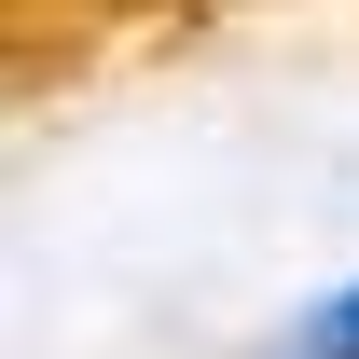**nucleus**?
Instances as JSON below:
<instances>
[{
    "label": "nucleus",
    "mask_w": 359,
    "mask_h": 359,
    "mask_svg": "<svg viewBox=\"0 0 359 359\" xmlns=\"http://www.w3.org/2000/svg\"><path fill=\"white\" fill-rule=\"evenodd\" d=\"M263 359H359V276H346V290H318V304L290 318Z\"/></svg>",
    "instance_id": "f257e3e1"
}]
</instances>
